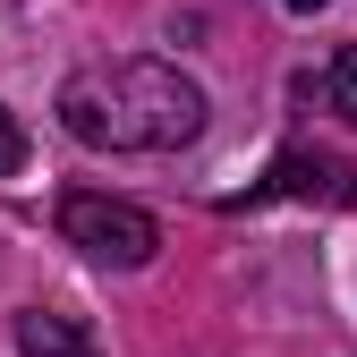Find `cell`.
Masks as SVG:
<instances>
[{
	"label": "cell",
	"mask_w": 357,
	"mask_h": 357,
	"mask_svg": "<svg viewBox=\"0 0 357 357\" xmlns=\"http://www.w3.org/2000/svg\"><path fill=\"white\" fill-rule=\"evenodd\" d=\"M9 332H17V357H94V332L77 315H52V306H26Z\"/></svg>",
	"instance_id": "cell-4"
},
{
	"label": "cell",
	"mask_w": 357,
	"mask_h": 357,
	"mask_svg": "<svg viewBox=\"0 0 357 357\" xmlns=\"http://www.w3.org/2000/svg\"><path fill=\"white\" fill-rule=\"evenodd\" d=\"M281 9H332V0H281Z\"/></svg>",
	"instance_id": "cell-7"
},
{
	"label": "cell",
	"mask_w": 357,
	"mask_h": 357,
	"mask_svg": "<svg viewBox=\"0 0 357 357\" xmlns=\"http://www.w3.org/2000/svg\"><path fill=\"white\" fill-rule=\"evenodd\" d=\"M60 238L85 247L94 264H119V273H137V264H153L162 247V221L145 204H128V196H102V188H68L60 196Z\"/></svg>",
	"instance_id": "cell-2"
},
{
	"label": "cell",
	"mask_w": 357,
	"mask_h": 357,
	"mask_svg": "<svg viewBox=\"0 0 357 357\" xmlns=\"http://www.w3.org/2000/svg\"><path fill=\"white\" fill-rule=\"evenodd\" d=\"M264 196H324V204H357V170L332 162V153H281L273 178H264L247 204H264Z\"/></svg>",
	"instance_id": "cell-3"
},
{
	"label": "cell",
	"mask_w": 357,
	"mask_h": 357,
	"mask_svg": "<svg viewBox=\"0 0 357 357\" xmlns=\"http://www.w3.org/2000/svg\"><path fill=\"white\" fill-rule=\"evenodd\" d=\"M60 128L94 153H170L204 128V85L178 60H94L60 85Z\"/></svg>",
	"instance_id": "cell-1"
},
{
	"label": "cell",
	"mask_w": 357,
	"mask_h": 357,
	"mask_svg": "<svg viewBox=\"0 0 357 357\" xmlns=\"http://www.w3.org/2000/svg\"><path fill=\"white\" fill-rule=\"evenodd\" d=\"M298 94L315 102V111H332V119L357 128V43H340V52H332L315 77H298Z\"/></svg>",
	"instance_id": "cell-5"
},
{
	"label": "cell",
	"mask_w": 357,
	"mask_h": 357,
	"mask_svg": "<svg viewBox=\"0 0 357 357\" xmlns=\"http://www.w3.org/2000/svg\"><path fill=\"white\" fill-rule=\"evenodd\" d=\"M17 162H26V128H17V119H9V111H0V178H9V170H17Z\"/></svg>",
	"instance_id": "cell-6"
}]
</instances>
